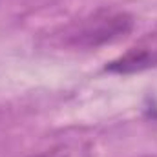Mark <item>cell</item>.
I'll use <instances>...</instances> for the list:
<instances>
[{"label":"cell","mask_w":157,"mask_h":157,"mask_svg":"<svg viewBox=\"0 0 157 157\" xmlns=\"http://www.w3.org/2000/svg\"><path fill=\"white\" fill-rule=\"evenodd\" d=\"M150 68H157V35L141 39L121 57L112 60L106 66V71L117 75H132L146 71Z\"/></svg>","instance_id":"7a4b0ae2"},{"label":"cell","mask_w":157,"mask_h":157,"mask_svg":"<svg viewBox=\"0 0 157 157\" xmlns=\"http://www.w3.org/2000/svg\"><path fill=\"white\" fill-rule=\"evenodd\" d=\"M133 28V18L128 13H99L86 20L75 35V42L86 48H99L128 35Z\"/></svg>","instance_id":"6da1fadb"},{"label":"cell","mask_w":157,"mask_h":157,"mask_svg":"<svg viewBox=\"0 0 157 157\" xmlns=\"http://www.w3.org/2000/svg\"><path fill=\"white\" fill-rule=\"evenodd\" d=\"M29 157H91V148L84 143H64Z\"/></svg>","instance_id":"3957f363"}]
</instances>
